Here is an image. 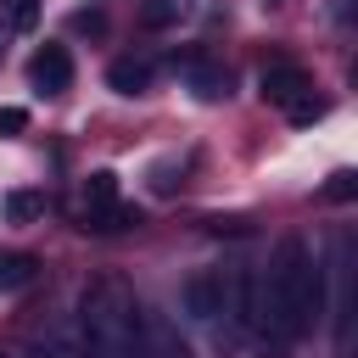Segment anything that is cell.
I'll return each instance as SVG.
<instances>
[{"label": "cell", "mask_w": 358, "mask_h": 358, "mask_svg": "<svg viewBox=\"0 0 358 358\" xmlns=\"http://www.w3.org/2000/svg\"><path fill=\"white\" fill-rule=\"evenodd\" d=\"M319 313H324V268L308 252V241L285 235L274 246L268 268L252 285V330H246V347L257 358H285L308 336V324Z\"/></svg>", "instance_id": "obj_1"}, {"label": "cell", "mask_w": 358, "mask_h": 358, "mask_svg": "<svg viewBox=\"0 0 358 358\" xmlns=\"http://www.w3.org/2000/svg\"><path fill=\"white\" fill-rule=\"evenodd\" d=\"M78 324L95 336V347L106 358H140V308H134L129 285H117V280L90 285L78 302Z\"/></svg>", "instance_id": "obj_2"}, {"label": "cell", "mask_w": 358, "mask_h": 358, "mask_svg": "<svg viewBox=\"0 0 358 358\" xmlns=\"http://www.w3.org/2000/svg\"><path fill=\"white\" fill-rule=\"evenodd\" d=\"M330 280H336V302H330V319H336V358H352V235L336 241V263H330Z\"/></svg>", "instance_id": "obj_3"}, {"label": "cell", "mask_w": 358, "mask_h": 358, "mask_svg": "<svg viewBox=\"0 0 358 358\" xmlns=\"http://www.w3.org/2000/svg\"><path fill=\"white\" fill-rule=\"evenodd\" d=\"M224 291H229V268H201L185 280V313L201 319V324H218L224 319Z\"/></svg>", "instance_id": "obj_4"}, {"label": "cell", "mask_w": 358, "mask_h": 358, "mask_svg": "<svg viewBox=\"0 0 358 358\" xmlns=\"http://www.w3.org/2000/svg\"><path fill=\"white\" fill-rule=\"evenodd\" d=\"M179 78H185V90H190L196 101H224V95H229V73H224L213 56H201V50L179 56Z\"/></svg>", "instance_id": "obj_5"}, {"label": "cell", "mask_w": 358, "mask_h": 358, "mask_svg": "<svg viewBox=\"0 0 358 358\" xmlns=\"http://www.w3.org/2000/svg\"><path fill=\"white\" fill-rule=\"evenodd\" d=\"M140 358H190V341L168 313H140Z\"/></svg>", "instance_id": "obj_6"}, {"label": "cell", "mask_w": 358, "mask_h": 358, "mask_svg": "<svg viewBox=\"0 0 358 358\" xmlns=\"http://www.w3.org/2000/svg\"><path fill=\"white\" fill-rule=\"evenodd\" d=\"M28 78H34V90L62 95V90L73 84V56H67V45H39L34 62H28Z\"/></svg>", "instance_id": "obj_7"}, {"label": "cell", "mask_w": 358, "mask_h": 358, "mask_svg": "<svg viewBox=\"0 0 358 358\" xmlns=\"http://www.w3.org/2000/svg\"><path fill=\"white\" fill-rule=\"evenodd\" d=\"M302 90H313V78H308L296 62H274V67H263V78H257V95H263L268 106H291Z\"/></svg>", "instance_id": "obj_8"}, {"label": "cell", "mask_w": 358, "mask_h": 358, "mask_svg": "<svg viewBox=\"0 0 358 358\" xmlns=\"http://www.w3.org/2000/svg\"><path fill=\"white\" fill-rule=\"evenodd\" d=\"M45 358H106V352H101V347H95V336L73 319V324H56V330H50Z\"/></svg>", "instance_id": "obj_9"}, {"label": "cell", "mask_w": 358, "mask_h": 358, "mask_svg": "<svg viewBox=\"0 0 358 358\" xmlns=\"http://www.w3.org/2000/svg\"><path fill=\"white\" fill-rule=\"evenodd\" d=\"M151 78H157V67H151L145 56H117V62L106 67V84H112L117 95H145Z\"/></svg>", "instance_id": "obj_10"}, {"label": "cell", "mask_w": 358, "mask_h": 358, "mask_svg": "<svg viewBox=\"0 0 358 358\" xmlns=\"http://www.w3.org/2000/svg\"><path fill=\"white\" fill-rule=\"evenodd\" d=\"M134 224H140V207H123V201L84 207V229H95V235H117V229H134Z\"/></svg>", "instance_id": "obj_11"}, {"label": "cell", "mask_w": 358, "mask_h": 358, "mask_svg": "<svg viewBox=\"0 0 358 358\" xmlns=\"http://www.w3.org/2000/svg\"><path fill=\"white\" fill-rule=\"evenodd\" d=\"M190 17H196V0H145V6H140V22L157 28V34H162V28H179V22H190Z\"/></svg>", "instance_id": "obj_12"}, {"label": "cell", "mask_w": 358, "mask_h": 358, "mask_svg": "<svg viewBox=\"0 0 358 358\" xmlns=\"http://www.w3.org/2000/svg\"><path fill=\"white\" fill-rule=\"evenodd\" d=\"M34 280H39V263L28 252H6L0 257V291H28Z\"/></svg>", "instance_id": "obj_13"}, {"label": "cell", "mask_w": 358, "mask_h": 358, "mask_svg": "<svg viewBox=\"0 0 358 358\" xmlns=\"http://www.w3.org/2000/svg\"><path fill=\"white\" fill-rule=\"evenodd\" d=\"M0 213H6L11 224H34V218L45 213V196H39V190H11V196L0 201Z\"/></svg>", "instance_id": "obj_14"}, {"label": "cell", "mask_w": 358, "mask_h": 358, "mask_svg": "<svg viewBox=\"0 0 358 358\" xmlns=\"http://www.w3.org/2000/svg\"><path fill=\"white\" fill-rule=\"evenodd\" d=\"M0 28H6V34H34V28H39V0H6Z\"/></svg>", "instance_id": "obj_15"}, {"label": "cell", "mask_w": 358, "mask_h": 358, "mask_svg": "<svg viewBox=\"0 0 358 358\" xmlns=\"http://www.w3.org/2000/svg\"><path fill=\"white\" fill-rule=\"evenodd\" d=\"M101 201H117V173L112 168H95L84 179V207H101Z\"/></svg>", "instance_id": "obj_16"}, {"label": "cell", "mask_w": 358, "mask_h": 358, "mask_svg": "<svg viewBox=\"0 0 358 358\" xmlns=\"http://www.w3.org/2000/svg\"><path fill=\"white\" fill-rule=\"evenodd\" d=\"M285 117L296 123V129H308V123H319L324 117V95H313V90H302L291 106H285Z\"/></svg>", "instance_id": "obj_17"}, {"label": "cell", "mask_w": 358, "mask_h": 358, "mask_svg": "<svg viewBox=\"0 0 358 358\" xmlns=\"http://www.w3.org/2000/svg\"><path fill=\"white\" fill-rule=\"evenodd\" d=\"M28 134V106H0V140Z\"/></svg>", "instance_id": "obj_18"}, {"label": "cell", "mask_w": 358, "mask_h": 358, "mask_svg": "<svg viewBox=\"0 0 358 358\" xmlns=\"http://www.w3.org/2000/svg\"><path fill=\"white\" fill-rule=\"evenodd\" d=\"M324 196H330V201H352V196H358V173H347V168H341V173H330Z\"/></svg>", "instance_id": "obj_19"}, {"label": "cell", "mask_w": 358, "mask_h": 358, "mask_svg": "<svg viewBox=\"0 0 358 358\" xmlns=\"http://www.w3.org/2000/svg\"><path fill=\"white\" fill-rule=\"evenodd\" d=\"M151 190H157V196L173 190V162H157V168H151Z\"/></svg>", "instance_id": "obj_20"}, {"label": "cell", "mask_w": 358, "mask_h": 358, "mask_svg": "<svg viewBox=\"0 0 358 358\" xmlns=\"http://www.w3.org/2000/svg\"><path fill=\"white\" fill-rule=\"evenodd\" d=\"M101 22H106L101 11H78V17H73V28H90V34H101Z\"/></svg>", "instance_id": "obj_21"}, {"label": "cell", "mask_w": 358, "mask_h": 358, "mask_svg": "<svg viewBox=\"0 0 358 358\" xmlns=\"http://www.w3.org/2000/svg\"><path fill=\"white\" fill-rule=\"evenodd\" d=\"M6 358H45V352H6Z\"/></svg>", "instance_id": "obj_22"}]
</instances>
